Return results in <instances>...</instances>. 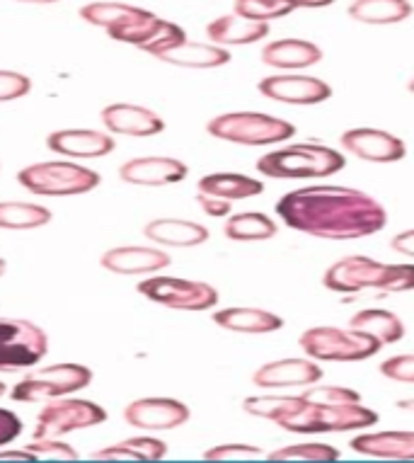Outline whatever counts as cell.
<instances>
[{"label": "cell", "instance_id": "obj_48", "mask_svg": "<svg viewBox=\"0 0 414 463\" xmlns=\"http://www.w3.org/2000/svg\"><path fill=\"white\" fill-rule=\"evenodd\" d=\"M5 267H8V265H5V260L0 258V277H3V274H5Z\"/></svg>", "mask_w": 414, "mask_h": 463}, {"label": "cell", "instance_id": "obj_43", "mask_svg": "<svg viewBox=\"0 0 414 463\" xmlns=\"http://www.w3.org/2000/svg\"><path fill=\"white\" fill-rule=\"evenodd\" d=\"M390 248L395 252H400L402 258L414 260V228H407V231L395 233L390 241Z\"/></svg>", "mask_w": 414, "mask_h": 463}, {"label": "cell", "instance_id": "obj_16", "mask_svg": "<svg viewBox=\"0 0 414 463\" xmlns=\"http://www.w3.org/2000/svg\"><path fill=\"white\" fill-rule=\"evenodd\" d=\"M99 119H102L109 134H119V137L144 138L165 131V122H163V117L158 112L141 105H128V102L107 105L99 112Z\"/></svg>", "mask_w": 414, "mask_h": 463}, {"label": "cell", "instance_id": "obj_45", "mask_svg": "<svg viewBox=\"0 0 414 463\" xmlns=\"http://www.w3.org/2000/svg\"><path fill=\"white\" fill-rule=\"evenodd\" d=\"M5 458H15V461H37V456L27 451V449H13V451H0V461H5Z\"/></svg>", "mask_w": 414, "mask_h": 463}, {"label": "cell", "instance_id": "obj_13", "mask_svg": "<svg viewBox=\"0 0 414 463\" xmlns=\"http://www.w3.org/2000/svg\"><path fill=\"white\" fill-rule=\"evenodd\" d=\"M257 90L267 99L294 107L320 105L332 98L330 83L315 76H298V73H277V76L262 78Z\"/></svg>", "mask_w": 414, "mask_h": 463}, {"label": "cell", "instance_id": "obj_24", "mask_svg": "<svg viewBox=\"0 0 414 463\" xmlns=\"http://www.w3.org/2000/svg\"><path fill=\"white\" fill-rule=\"evenodd\" d=\"M269 34V23H259V20H249L238 13L231 15L216 17L213 23L206 27V37L212 39V44L219 46H249L257 44L259 39Z\"/></svg>", "mask_w": 414, "mask_h": 463}, {"label": "cell", "instance_id": "obj_7", "mask_svg": "<svg viewBox=\"0 0 414 463\" xmlns=\"http://www.w3.org/2000/svg\"><path fill=\"white\" fill-rule=\"evenodd\" d=\"M301 350L306 357L315 359V362H366V359L376 357L381 352V342L359 330H344V327L334 326H317L308 327L301 335Z\"/></svg>", "mask_w": 414, "mask_h": 463}, {"label": "cell", "instance_id": "obj_39", "mask_svg": "<svg viewBox=\"0 0 414 463\" xmlns=\"http://www.w3.org/2000/svg\"><path fill=\"white\" fill-rule=\"evenodd\" d=\"M262 447L255 444H219L203 451L206 461H228V458H262Z\"/></svg>", "mask_w": 414, "mask_h": 463}, {"label": "cell", "instance_id": "obj_34", "mask_svg": "<svg viewBox=\"0 0 414 463\" xmlns=\"http://www.w3.org/2000/svg\"><path fill=\"white\" fill-rule=\"evenodd\" d=\"M136 10V5H128V3H114V0H95V3H88L80 8V20H85L92 27H102V30H109L114 24H119L121 20H127L131 13Z\"/></svg>", "mask_w": 414, "mask_h": 463}, {"label": "cell", "instance_id": "obj_41", "mask_svg": "<svg viewBox=\"0 0 414 463\" xmlns=\"http://www.w3.org/2000/svg\"><path fill=\"white\" fill-rule=\"evenodd\" d=\"M196 204L202 206V212L206 213V216H213V219H228V216H231V209H233V202L213 197V194H203V192L196 194Z\"/></svg>", "mask_w": 414, "mask_h": 463}, {"label": "cell", "instance_id": "obj_4", "mask_svg": "<svg viewBox=\"0 0 414 463\" xmlns=\"http://www.w3.org/2000/svg\"><path fill=\"white\" fill-rule=\"evenodd\" d=\"M378 420L381 415L373 408H366L363 402L330 405V402H315L306 398L298 411L281 418L277 425L291 434H332L366 430L378 425Z\"/></svg>", "mask_w": 414, "mask_h": 463}, {"label": "cell", "instance_id": "obj_25", "mask_svg": "<svg viewBox=\"0 0 414 463\" xmlns=\"http://www.w3.org/2000/svg\"><path fill=\"white\" fill-rule=\"evenodd\" d=\"M144 236L167 248H196L209 241V228L184 219H153L144 226Z\"/></svg>", "mask_w": 414, "mask_h": 463}, {"label": "cell", "instance_id": "obj_20", "mask_svg": "<svg viewBox=\"0 0 414 463\" xmlns=\"http://www.w3.org/2000/svg\"><path fill=\"white\" fill-rule=\"evenodd\" d=\"M354 454L371 458H395V461H414V432L405 430H385V432L356 434L349 441Z\"/></svg>", "mask_w": 414, "mask_h": 463}, {"label": "cell", "instance_id": "obj_35", "mask_svg": "<svg viewBox=\"0 0 414 463\" xmlns=\"http://www.w3.org/2000/svg\"><path fill=\"white\" fill-rule=\"evenodd\" d=\"M294 5L288 0H235L233 13L249 20H259V23H269V20H279L294 13Z\"/></svg>", "mask_w": 414, "mask_h": 463}, {"label": "cell", "instance_id": "obj_10", "mask_svg": "<svg viewBox=\"0 0 414 463\" xmlns=\"http://www.w3.org/2000/svg\"><path fill=\"white\" fill-rule=\"evenodd\" d=\"M107 420V411L99 402L85 398H53L42 408L34 427V439H61L76 430L102 425Z\"/></svg>", "mask_w": 414, "mask_h": 463}, {"label": "cell", "instance_id": "obj_29", "mask_svg": "<svg viewBox=\"0 0 414 463\" xmlns=\"http://www.w3.org/2000/svg\"><path fill=\"white\" fill-rule=\"evenodd\" d=\"M223 233L228 241H235V243H262V241H271L277 236L279 228H277V221L267 213L240 212L228 216Z\"/></svg>", "mask_w": 414, "mask_h": 463}, {"label": "cell", "instance_id": "obj_33", "mask_svg": "<svg viewBox=\"0 0 414 463\" xmlns=\"http://www.w3.org/2000/svg\"><path fill=\"white\" fill-rule=\"evenodd\" d=\"M339 449L323 441H303V444H287L267 454L271 461H337Z\"/></svg>", "mask_w": 414, "mask_h": 463}, {"label": "cell", "instance_id": "obj_2", "mask_svg": "<svg viewBox=\"0 0 414 463\" xmlns=\"http://www.w3.org/2000/svg\"><path fill=\"white\" fill-rule=\"evenodd\" d=\"M323 284L334 294H359L366 288L402 294L414 288V262H378L366 255H349L325 269Z\"/></svg>", "mask_w": 414, "mask_h": 463}, {"label": "cell", "instance_id": "obj_36", "mask_svg": "<svg viewBox=\"0 0 414 463\" xmlns=\"http://www.w3.org/2000/svg\"><path fill=\"white\" fill-rule=\"evenodd\" d=\"M303 395L308 401L315 402H330V405H339V402H362V393L354 388L347 386H320V381L308 386V391H303Z\"/></svg>", "mask_w": 414, "mask_h": 463}, {"label": "cell", "instance_id": "obj_21", "mask_svg": "<svg viewBox=\"0 0 414 463\" xmlns=\"http://www.w3.org/2000/svg\"><path fill=\"white\" fill-rule=\"evenodd\" d=\"M323 61V49L308 39H277L262 49V63L279 71H303Z\"/></svg>", "mask_w": 414, "mask_h": 463}, {"label": "cell", "instance_id": "obj_37", "mask_svg": "<svg viewBox=\"0 0 414 463\" xmlns=\"http://www.w3.org/2000/svg\"><path fill=\"white\" fill-rule=\"evenodd\" d=\"M381 373L395 383H414V354H395L381 362Z\"/></svg>", "mask_w": 414, "mask_h": 463}, {"label": "cell", "instance_id": "obj_5", "mask_svg": "<svg viewBox=\"0 0 414 463\" xmlns=\"http://www.w3.org/2000/svg\"><path fill=\"white\" fill-rule=\"evenodd\" d=\"M206 131L219 141L235 146H281L296 137V127L287 119L264 112H226L213 117Z\"/></svg>", "mask_w": 414, "mask_h": 463}, {"label": "cell", "instance_id": "obj_15", "mask_svg": "<svg viewBox=\"0 0 414 463\" xmlns=\"http://www.w3.org/2000/svg\"><path fill=\"white\" fill-rule=\"evenodd\" d=\"M325 372L320 362L310 357H288L267 362L252 373L257 388H308L323 381Z\"/></svg>", "mask_w": 414, "mask_h": 463}, {"label": "cell", "instance_id": "obj_38", "mask_svg": "<svg viewBox=\"0 0 414 463\" xmlns=\"http://www.w3.org/2000/svg\"><path fill=\"white\" fill-rule=\"evenodd\" d=\"M32 90V80L17 71L0 69V102H13Z\"/></svg>", "mask_w": 414, "mask_h": 463}, {"label": "cell", "instance_id": "obj_32", "mask_svg": "<svg viewBox=\"0 0 414 463\" xmlns=\"http://www.w3.org/2000/svg\"><path fill=\"white\" fill-rule=\"evenodd\" d=\"M303 393L301 395H249L242 401V411L252 415V418L271 420V422H279L281 418H287L294 411H298L303 405Z\"/></svg>", "mask_w": 414, "mask_h": 463}, {"label": "cell", "instance_id": "obj_11", "mask_svg": "<svg viewBox=\"0 0 414 463\" xmlns=\"http://www.w3.org/2000/svg\"><path fill=\"white\" fill-rule=\"evenodd\" d=\"M49 352L46 333L24 318H0V372L37 366Z\"/></svg>", "mask_w": 414, "mask_h": 463}, {"label": "cell", "instance_id": "obj_12", "mask_svg": "<svg viewBox=\"0 0 414 463\" xmlns=\"http://www.w3.org/2000/svg\"><path fill=\"white\" fill-rule=\"evenodd\" d=\"M342 148L349 156H356L366 163L376 165H390L407 156V144L400 137L385 129H373V127H354L339 137Z\"/></svg>", "mask_w": 414, "mask_h": 463}, {"label": "cell", "instance_id": "obj_40", "mask_svg": "<svg viewBox=\"0 0 414 463\" xmlns=\"http://www.w3.org/2000/svg\"><path fill=\"white\" fill-rule=\"evenodd\" d=\"M27 451L37 456H49V458H78V451L71 444L61 439H34L27 444Z\"/></svg>", "mask_w": 414, "mask_h": 463}, {"label": "cell", "instance_id": "obj_30", "mask_svg": "<svg viewBox=\"0 0 414 463\" xmlns=\"http://www.w3.org/2000/svg\"><path fill=\"white\" fill-rule=\"evenodd\" d=\"M167 456V444L155 437H131L112 447L99 449L92 454V458H141V461H160Z\"/></svg>", "mask_w": 414, "mask_h": 463}, {"label": "cell", "instance_id": "obj_46", "mask_svg": "<svg viewBox=\"0 0 414 463\" xmlns=\"http://www.w3.org/2000/svg\"><path fill=\"white\" fill-rule=\"evenodd\" d=\"M395 408L402 412H414V398H402V401L395 402Z\"/></svg>", "mask_w": 414, "mask_h": 463}, {"label": "cell", "instance_id": "obj_49", "mask_svg": "<svg viewBox=\"0 0 414 463\" xmlns=\"http://www.w3.org/2000/svg\"><path fill=\"white\" fill-rule=\"evenodd\" d=\"M407 90H409V92H412V95H414V76L409 78V83H407Z\"/></svg>", "mask_w": 414, "mask_h": 463}, {"label": "cell", "instance_id": "obj_44", "mask_svg": "<svg viewBox=\"0 0 414 463\" xmlns=\"http://www.w3.org/2000/svg\"><path fill=\"white\" fill-rule=\"evenodd\" d=\"M296 10H320V8H330L334 0H288Z\"/></svg>", "mask_w": 414, "mask_h": 463}, {"label": "cell", "instance_id": "obj_14", "mask_svg": "<svg viewBox=\"0 0 414 463\" xmlns=\"http://www.w3.org/2000/svg\"><path fill=\"white\" fill-rule=\"evenodd\" d=\"M192 412L177 398H138L124 408V420L131 427H138L144 432H163V430H177L189 422Z\"/></svg>", "mask_w": 414, "mask_h": 463}, {"label": "cell", "instance_id": "obj_8", "mask_svg": "<svg viewBox=\"0 0 414 463\" xmlns=\"http://www.w3.org/2000/svg\"><path fill=\"white\" fill-rule=\"evenodd\" d=\"M92 369L76 362H61V364L42 366L34 369L17 381L10 398L17 402H39V401H53V398H63V395L78 393L83 388L90 386Z\"/></svg>", "mask_w": 414, "mask_h": 463}, {"label": "cell", "instance_id": "obj_47", "mask_svg": "<svg viewBox=\"0 0 414 463\" xmlns=\"http://www.w3.org/2000/svg\"><path fill=\"white\" fill-rule=\"evenodd\" d=\"M15 3H27V5H53L61 0H15Z\"/></svg>", "mask_w": 414, "mask_h": 463}, {"label": "cell", "instance_id": "obj_19", "mask_svg": "<svg viewBox=\"0 0 414 463\" xmlns=\"http://www.w3.org/2000/svg\"><path fill=\"white\" fill-rule=\"evenodd\" d=\"M49 151L66 158H105L117 148L114 137L95 129H59L46 137Z\"/></svg>", "mask_w": 414, "mask_h": 463}, {"label": "cell", "instance_id": "obj_17", "mask_svg": "<svg viewBox=\"0 0 414 463\" xmlns=\"http://www.w3.org/2000/svg\"><path fill=\"white\" fill-rule=\"evenodd\" d=\"M189 167L177 158L167 156H146L131 158L119 167L121 183L141 184V187H165L187 180Z\"/></svg>", "mask_w": 414, "mask_h": 463}, {"label": "cell", "instance_id": "obj_23", "mask_svg": "<svg viewBox=\"0 0 414 463\" xmlns=\"http://www.w3.org/2000/svg\"><path fill=\"white\" fill-rule=\"evenodd\" d=\"M158 61L170 63V66H180V69H221L231 63V52L226 46L219 44H203V42H180V44L170 46L165 52L155 56Z\"/></svg>", "mask_w": 414, "mask_h": 463}, {"label": "cell", "instance_id": "obj_18", "mask_svg": "<svg viewBox=\"0 0 414 463\" xmlns=\"http://www.w3.org/2000/svg\"><path fill=\"white\" fill-rule=\"evenodd\" d=\"M102 267L107 272L121 274V277H134V274L160 272L170 267L173 258L160 248H148V245H119L102 255Z\"/></svg>", "mask_w": 414, "mask_h": 463}, {"label": "cell", "instance_id": "obj_26", "mask_svg": "<svg viewBox=\"0 0 414 463\" xmlns=\"http://www.w3.org/2000/svg\"><path fill=\"white\" fill-rule=\"evenodd\" d=\"M414 8L409 0H354L347 8V15L359 24L385 27V24L405 23Z\"/></svg>", "mask_w": 414, "mask_h": 463}, {"label": "cell", "instance_id": "obj_9", "mask_svg": "<svg viewBox=\"0 0 414 463\" xmlns=\"http://www.w3.org/2000/svg\"><path fill=\"white\" fill-rule=\"evenodd\" d=\"M136 288L148 301L173 308V311H212L219 304V291L206 281L153 274L148 279L138 281Z\"/></svg>", "mask_w": 414, "mask_h": 463}, {"label": "cell", "instance_id": "obj_3", "mask_svg": "<svg viewBox=\"0 0 414 463\" xmlns=\"http://www.w3.org/2000/svg\"><path fill=\"white\" fill-rule=\"evenodd\" d=\"M347 158L325 144H288L279 146L274 151L264 153L257 160L259 175L274 177V180H313V177H330L344 170Z\"/></svg>", "mask_w": 414, "mask_h": 463}, {"label": "cell", "instance_id": "obj_22", "mask_svg": "<svg viewBox=\"0 0 414 463\" xmlns=\"http://www.w3.org/2000/svg\"><path fill=\"white\" fill-rule=\"evenodd\" d=\"M213 323L228 333L238 335H269L284 327V318L267 308H249V306H231L213 311Z\"/></svg>", "mask_w": 414, "mask_h": 463}, {"label": "cell", "instance_id": "obj_50", "mask_svg": "<svg viewBox=\"0 0 414 463\" xmlns=\"http://www.w3.org/2000/svg\"><path fill=\"white\" fill-rule=\"evenodd\" d=\"M5 388H8V386H5V383H3V381H0V398H3V395H5Z\"/></svg>", "mask_w": 414, "mask_h": 463}, {"label": "cell", "instance_id": "obj_6", "mask_svg": "<svg viewBox=\"0 0 414 463\" xmlns=\"http://www.w3.org/2000/svg\"><path fill=\"white\" fill-rule=\"evenodd\" d=\"M17 183L39 197H76L95 190L102 183V177L90 167L76 165L68 160H46L23 167L17 173Z\"/></svg>", "mask_w": 414, "mask_h": 463}, {"label": "cell", "instance_id": "obj_28", "mask_svg": "<svg viewBox=\"0 0 414 463\" xmlns=\"http://www.w3.org/2000/svg\"><path fill=\"white\" fill-rule=\"evenodd\" d=\"M349 327L376 337L381 345H395L405 337V323L400 316L385 308H363L349 318Z\"/></svg>", "mask_w": 414, "mask_h": 463}, {"label": "cell", "instance_id": "obj_1", "mask_svg": "<svg viewBox=\"0 0 414 463\" xmlns=\"http://www.w3.org/2000/svg\"><path fill=\"white\" fill-rule=\"evenodd\" d=\"M274 209L288 228L323 241H359L388 226V212L376 197L342 184L298 187Z\"/></svg>", "mask_w": 414, "mask_h": 463}, {"label": "cell", "instance_id": "obj_27", "mask_svg": "<svg viewBox=\"0 0 414 463\" xmlns=\"http://www.w3.org/2000/svg\"><path fill=\"white\" fill-rule=\"evenodd\" d=\"M196 190L228 199V202H240V199H252L262 194L264 183L252 175H242V173H212L196 183Z\"/></svg>", "mask_w": 414, "mask_h": 463}, {"label": "cell", "instance_id": "obj_31", "mask_svg": "<svg viewBox=\"0 0 414 463\" xmlns=\"http://www.w3.org/2000/svg\"><path fill=\"white\" fill-rule=\"evenodd\" d=\"M52 221V212L42 204L30 202H0V228L10 231H30L42 228Z\"/></svg>", "mask_w": 414, "mask_h": 463}, {"label": "cell", "instance_id": "obj_42", "mask_svg": "<svg viewBox=\"0 0 414 463\" xmlns=\"http://www.w3.org/2000/svg\"><path fill=\"white\" fill-rule=\"evenodd\" d=\"M23 434V420L17 418L13 411L0 408V447L13 444Z\"/></svg>", "mask_w": 414, "mask_h": 463}]
</instances>
